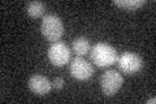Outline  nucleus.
<instances>
[{
	"label": "nucleus",
	"mask_w": 156,
	"mask_h": 104,
	"mask_svg": "<svg viewBox=\"0 0 156 104\" xmlns=\"http://www.w3.org/2000/svg\"><path fill=\"white\" fill-rule=\"evenodd\" d=\"M90 59L98 68H108L117 63V55L116 49L107 43H96L90 49Z\"/></svg>",
	"instance_id": "nucleus-1"
},
{
	"label": "nucleus",
	"mask_w": 156,
	"mask_h": 104,
	"mask_svg": "<svg viewBox=\"0 0 156 104\" xmlns=\"http://www.w3.org/2000/svg\"><path fill=\"white\" fill-rule=\"evenodd\" d=\"M41 31L48 42H60L62 34H64V23L56 14H46L42 18Z\"/></svg>",
	"instance_id": "nucleus-2"
},
{
	"label": "nucleus",
	"mask_w": 156,
	"mask_h": 104,
	"mask_svg": "<svg viewBox=\"0 0 156 104\" xmlns=\"http://www.w3.org/2000/svg\"><path fill=\"white\" fill-rule=\"evenodd\" d=\"M124 83L122 74L116 70H105L101 74L100 87L105 96H113Z\"/></svg>",
	"instance_id": "nucleus-3"
},
{
	"label": "nucleus",
	"mask_w": 156,
	"mask_h": 104,
	"mask_svg": "<svg viewBox=\"0 0 156 104\" xmlns=\"http://www.w3.org/2000/svg\"><path fill=\"white\" fill-rule=\"evenodd\" d=\"M117 64L121 69V72L125 74H135L142 70V68L144 65L143 59L140 57L138 53L129 52L126 51L124 53H121L117 59Z\"/></svg>",
	"instance_id": "nucleus-4"
},
{
	"label": "nucleus",
	"mask_w": 156,
	"mask_h": 104,
	"mask_svg": "<svg viewBox=\"0 0 156 104\" xmlns=\"http://www.w3.org/2000/svg\"><path fill=\"white\" fill-rule=\"evenodd\" d=\"M70 48L62 42L52 43L47 51L48 60L55 66H64L70 61Z\"/></svg>",
	"instance_id": "nucleus-5"
},
{
	"label": "nucleus",
	"mask_w": 156,
	"mask_h": 104,
	"mask_svg": "<svg viewBox=\"0 0 156 104\" xmlns=\"http://www.w3.org/2000/svg\"><path fill=\"white\" fill-rule=\"evenodd\" d=\"M69 70L73 78H76L78 81H87L89 78L92 77L94 74V68H92L91 64L82 59L81 56H77L72 60Z\"/></svg>",
	"instance_id": "nucleus-6"
},
{
	"label": "nucleus",
	"mask_w": 156,
	"mask_h": 104,
	"mask_svg": "<svg viewBox=\"0 0 156 104\" xmlns=\"http://www.w3.org/2000/svg\"><path fill=\"white\" fill-rule=\"evenodd\" d=\"M27 86L35 95L44 96L47 94H50L52 88V82L47 77L42 76V74H34V76L29 78Z\"/></svg>",
	"instance_id": "nucleus-7"
},
{
	"label": "nucleus",
	"mask_w": 156,
	"mask_h": 104,
	"mask_svg": "<svg viewBox=\"0 0 156 104\" xmlns=\"http://www.w3.org/2000/svg\"><path fill=\"white\" fill-rule=\"evenodd\" d=\"M72 48H73V52L76 53L77 56H85L87 53L90 52V41L85 37H78L73 41V44H72Z\"/></svg>",
	"instance_id": "nucleus-8"
},
{
	"label": "nucleus",
	"mask_w": 156,
	"mask_h": 104,
	"mask_svg": "<svg viewBox=\"0 0 156 104\" xmlns=\"http://www.w3.org/2000/svg\"><path fill=\"white\" fill-rule=\"evenodd\" d=\"M25 11L31 18H43V14L46 12V5L42 2H30L26 4Z\"/></svg>",
	"instance_id": "nucleus-9"
},
{
	"label": "nucleus",
	"mask_w": 156,
	"mask_h": 104,
	"mask_svg": "<svg viewBox=\"0 0 156 104\" xmlns=\"http://www.w3.org/2000/svg\"><path fill=\"white\" fill-rule=\"evenodd\" d=\"M147 3V0H115L113 4L116 7H120L125 11H136L138 8L143 7Z\"/></svg>",
	"instance_id": "nucleus-10"
},
{
	"label": "nucleus",
	"mask_w": 156,
	"mask_h": 104,
	"mask_svg": "<svg viewBox=\"0 0 156 104\" xmlns=\"http://www.w3.org/2000/svg\"><path fill=\"white\" fill-rule=\"evenodd\" d=\"M64 83H65L64 78H62V77H57V78H55V80H53L52 87L56 88V90H61V88L64 87Z\"/></svg>",
	"instance_id": "nucleus-11"
},
{
	"label": "nucleus",
	"mask_w": 156,
	"mask_h": 104,
	"mask_svg": "<svg viewBox=\"0 0 156 104\" xmlns=\"http://www.w3.org/2000/svg\"><path fill=\"white\" fill-rule=\"evenodd\" d=\"M154 103H156V99L155 98H150L148 100H147V104H154Z\"/></svg>",
	"instance_id": "nucleus-12"
}]
</instances>
